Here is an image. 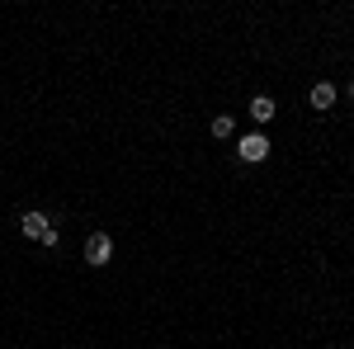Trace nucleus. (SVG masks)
Segmentation results:
<instances>
[{
	"label": "nucleus",
	"instance_id": "obj_1",
	"mask_svg": "<svg viewBox=\"0 0 354 349\" xmlns=\"http://www.w3.org/2000/svg\"><path fill=\"white\" fill-rule=\"evenodd\" d=\"M19 232H24L28 241H43V245H57V227L48 222L43 213H24L19 217Z\"/></svg>",
	"mask_w": 354,
	"mask_h": 349
},
{
	"label": "nucleus",
	"instance_id": "obj_2",
	"mask_svg": "<svg viewBox=\"0 0 354 349\" xmlns=\"http://www.w3.org/2000/svg\"><path fill=\"white\" fill-rule=\"evenodd\" d=\"M113 260V236L109 232H90V241H85V265H109Z\"/></svg>",
	"mask_w": 354,
	"mask_h": 349
},
{
	"label": "nucleus",
	"instance_id": "obj_3",
	"mask_svg": "<svg viewBox=\"0 0 354 349\" xmlns=\"http://www.w3.org/2000/svg\"><path fill=\"white\" fill-rule=\"evenodd\" d=\"M236 156H241L245 165H260L265 156H270V137L265 133H245L241 142H236Z\"/></svg>",
	"mask_w": 354,
	"mask_h": 349
},
{
	"label": "nucleus",
	"instance_id": "obj_4",
	"mask_svg": "<svg viewBox=\"0 0 354 349\" xmlns=\"http://www.w3.org/2000/svg\"><path fill=\"white\" fill-rule=\"evenodd\" d=\"M307 100H312V109H322V113H326V109L335 104V85H330V81H317V85H312V95H307Z\"/></svg>",
	"mask_w": 354,
	"mask_h": 349
},
{
	"label": "nucleus",
	"instance_id": "obj_5",
	"mask_svg": "<svg viewBox=\"0 0 354 349\" xmlns=\"http://www.w3.org/2000/svg\"><path fill=\"white\" fill-rule=\"evenodd\" d=\"M274 113H279V104H274L270 95H255V100H250V118H255V123H270Z\"/></svg>",
	"mask_w": 354,
	"mask_h": 349
},
{
	"label": "nucleus",
	"instance_id": "obj_6",
	"mask_svg": "<svg viewBox=\"0 0 354 349\" xmlns=\"http://www.w3.org/2000/svg\"><path fill=\"white\" fill-rule=\"evenodd\" d=\"M213 137H218V142H232V137H236V118H232V113H218V118H213Z\"/></svg>",
	"mask_w": 354,
	"mask_h": 349
},
{
	"label": "nucleus",
	"instance_id": "obj_7",
	"mask_svg": "<svg viewBox=\"0 0 354 349\" xmlns=\"http://www.w3.org/2000/svg\"><path fill=\"white\" fill-rule=\"evenodd\" d=\"M345 95H350V100H354V81H350V90H345Z\"/></svg>",
	"mask_w": 354,
	"mask_h": 349
}]
</instances>
